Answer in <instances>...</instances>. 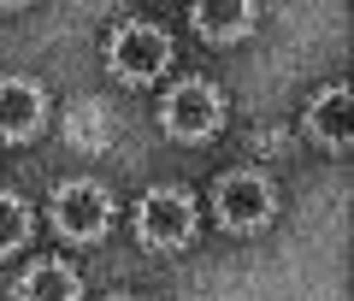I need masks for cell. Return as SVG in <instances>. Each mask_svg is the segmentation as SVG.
<instances>
[{
  "instance_id": "7c38bea8",
  "label": "cell",
  "mask_w": 354,
  "mask_h": 301,
  "mask_svg": "<svg viewBox=\"0 0 354 301\" xmlns=\"http://www.w3.org/2000/svg\"><path fill=\"white\" fill-rule=\"evenodd\" d=\"M118 301H130V295H118Z\"/></svg>"
},
{
  "instance_id": "9c48e42d",
  "label": "cell",
  "mask_w": 354,
  "mask_h": 301,
  "mask_svg": "<svg viewBox=\"0 0 354 301\" xmlns=\"http://www.w3.org/2000/svg\"><path fill=\"white\" fill-rule=\"evenodd\" d=\"M18 295H24V301H77V295H83V284H77L71 266L36 260V266L24 272V284H18Z\"/></svg>"
},
{
  "instance_id": "7a4b0ae2",
  "label": "cell",
  "mask_w": 354,
  "mask_h": 301,
  "mask_svg": "<svg viewBox=\"0 0 354 301\" xmlns=\"http://www.w3.org/2000/svg\"><path fill=\"white\" fill-rule=\"evenodd\" d=\"M272 207H278V195H272V183L254 172H230L213 183V213L225 230H260L266 219H272Z\"/></svg>"
},
{
  "instance_id": "6da1fadb",
  "label": "cell",
  "mask_w": 354,
  "mask_h": 301,
  "mask_svg": "<svg viewBox=\"0 0 354 301\" xmlns=\"http://www.w3.org/2000/svg\"><path fill=\"white\" fill-rule=\"evenodd\" d=\"M160 125H165V136H177V142H207L225 125V100H218L213 83L189 77V83H177L171 95L160 100Z\"/></svg>"
},
{
  "instance_id": "5b68a950",
  "label": "cell",
  "mask_w": 354,
  "mask_h": 301,
  "mask_svg": "<svg viewBox=\"0 0 354 301\" xmlns=\"http://www.w3.org/2000/svg\"><path fill=\"white\" fill-rule=\"evenodd\" d=\"M106 60H113V77H124V83H153L171 60V42L153 24H118L106 42Z\"/></svg>"
},
{
  "instance_id": "52a82bcc",
  "label": "cell",
  "mask_w": 354,
  "mask_h": 301,
  "mask_svg": "<svg viewBox=\"0 0 354 301\" xmlns=\"http://www.w3.org/2000/svg\"><path fill=\"white\" fill-rule=\"evenodd\" d=\"M307 130H313L319 148L348 154L354 130H348V89H342V83H330L325 95H313V107H307Z\"/></svg>"
},
{
  "instance_id": "8992f818",
  "label": "cell",
  "mask_w": 354,
  "mask_h": 301,
  "mask_svg": "<svg viewBox=\"0 0 354 301\" xmlns=\"http://www.w3.org/2000/svg\"><path fill=\"white\" fill-rule=\"evenodd\" d=\"M41 89L36 83H24V77H6L0 83V136L6 142H24V136H36L41 130Z\"/></svg>"
},
{
  "instance_id": "30bf717a",
  "label": "cell",
  "mask_w": 354,
  "mask_h": 301,
  "mask_svg": "<svg viewBox=\"0 0 354 301\" xmlns=\"http://www.w3.org/2000/svg\"><path fill=\"white\" fill-rule=\"evenodd\" d=\"M30 242V207L18 195H0V260Z\"/></svg>"
},
{
  "instance_id": "8fae6325",
  "label": "cell",
  "mask_w": 354,
  "mask_h": 301,
  "mask_svg": "<svg viewBox=\"0 0 354 301\" xmlns=\"http://www.w3.org/2000/svg\"><path fill=\"white\" fill-rule=\"evenodd\" d=\"M0 6H24V0H0Z\"/></svg>"
},
{
  "instance_id": "277c9868",
  "label": "cell",
  "mask_w": 354,
  "mask_h": 301,
  "mask_svg": "<svg viewBox=\"0 0 354 301\" xmlns=\"http://www.w3.org/2000/svg\"><path fill=\"white\" fill-rule=\"evenodd\" d=\"M136 237L148 248H183L195 237V201L183 189H148L136 213Z\"/></svg>"
},
{
  "instance_id": "3957f363",
  "label": "cell",
  "mask_w": 354,
  "mask_h": 301,
  "mask_svg": "<svg viewBox=\"0 0 354 301\" xmlns=\"http://www.w3.org/2000/svg\"><path fill=\"white\" fill-rule=\"evenodd\" d=\"M53 225L71 242H101L113 225V201L101 183H59L53 189Z\"/></svg>"
},
{
  "instance_id": "ba28073f",
  "label": "cell",
  "mask_w": 354,
  "mask_h": 301,
  "mask_svg": "<svg viewBox=\"0 0 354 301\" xmlns=\"http://www.w3.org/2000/svg\"><path fill=\"white\" fill-rule=\"evenodd\" d=\"M254 24V0H195V30L207 42H242Z\"/></svg>"
}]
</instances>
